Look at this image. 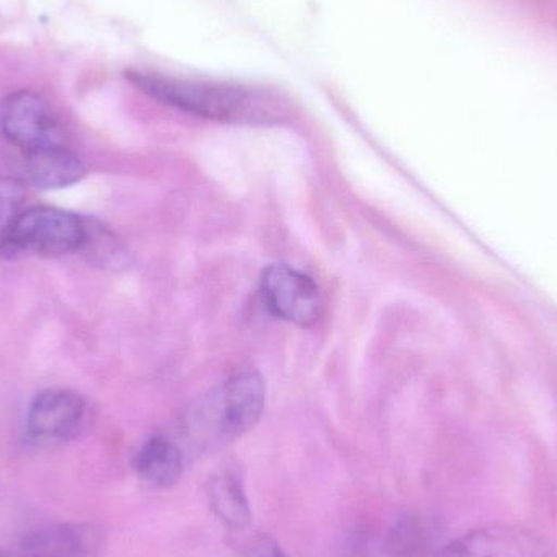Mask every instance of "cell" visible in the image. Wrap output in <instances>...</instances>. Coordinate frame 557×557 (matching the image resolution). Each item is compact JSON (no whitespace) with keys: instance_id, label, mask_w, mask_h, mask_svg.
<instances>
[{"instance_id":"5b68a950","label":"cell","mask_w":557,"mask_h":557,"mask_svg":"<svg viewBox=\"0 0 557 557\" xmlns=\"http://www.w3.org/2000/svg\"><path fill=\"white\" fill-rule=\"evenodd\" d=\"M261 290L270 310L297 326H311L320 314V290L313 278L285 264L264 271Z\"/></svg>"},{"instance_id":"4fadbf2b","label":"cell","mask_w":557,"mask_h":557,"mask_svg":"<svg viewBox=\"0 0 557 557\" xmlns=\"http://www.w3.org/2000/svg\"><path fill=\"white\" fill-rule=\"evenodd\" d=\"M25 198L26 186L23 180L0 176V232L5 231L20 214Z\"/></svg>"},{"instance_id":"277c9868","label":"cell","mask_w":557,"mask_h":557,"mask_svg":"<svg viewBox=\"0 0 557 557\" xmlns=\"http://www.w3.org/2000/svg\"><path fill=\"white\" fill-rule=\"evenodd\" d=\"M0 133L22 152L61 146L58 121L35 91H15L0 103Z\"/></svg>"},{"instance_id":"8fae6325","label":"cell","mask_w":557,"mask_h":557,"mask_svg":"<svg viewBox=\"0 0 557 557\" xmlns=\"http://www.w3.org/2000/svg\"><path fill=\"white\" fill-rule=\"evenodd\" d=\"M208 497L215 516L234 530L250 525L251 507L244 480L234 468L218 471L208 483Z\"/></svg>"},{"instance_id":"7a4b0ae2","label":"cell","mask_w":557,"mask_h":557,"mask_svg":"<svg viewBox=\"0 0 557 557\" xmlns=\"http://www.w3.org/2000/svg\"><path fill=\"white\" fill-rule=\"evenodd\" d=\"M267 405V386L255 370L237 373L201 405L189 422L199 444L234 441L255 428Z\"/></svg>"},{"instance_id":"52a82bcc","label":"cell","mask_w":557,"mask_h":557,"mask_svg":"<svg viewBox=\"0 0 557 557\" xmlns=\"http://www.w3.org/2000/svg\"><path fill=\"white\" fill-rule=\"evenodd\" d=\"M441 557H552L542 540L512 527H491L461 536Z\"/></svg>"},{"instance_id":"ba28073f","label":"cell","mask_w":557,"mask_h":557,"mask_svg":"<svg viewBox=\"0 0 557 557\" xmlns=\"http://www.w3.org/2000/svg\"><path fill=\"white\" fill-rule=\"evenodd\" d=\"M100 546L101 535L94 527L58 523L26 535L22 557H94Z\"/></svg>"},{"instance_id":"5bb4252c","label":"cell","mask_w":557,"mask_h":557,"mask_svg":"<svg viewBox=\"0 0 557 557\" xmlns=\"http://www.w3.org/2000/svg\"><path fill=\"white\" fill-rule=\"evenodd\" d=\"M245 557H288L271 536L260 535L248 545Z\"/></svg>"},{"instance_id":"6da1fadb","label":"cell","mask_w":557,"mask_h":557,"mask_svg":"<svg viewBox=\"0 0 557 557\" xmlns=\"http://www.w3.org/2000/svg\"><path fill=\"white\" fill-rule=\"evenodd\" d=\"M127 78L153 100L208 120L245 121L260 111L258 98L237 85L139 71Z\"/></svg>"},{"instance_id":"30bf717a","label":"cell","mask_w":557,"mask_h":557,"mask_svg":"<svg viewBox=\"0 0 557 557\" xmlns=\"http://www.w3.org/2000/svg\"><path fill=\"white\" fill-rule=\"evenodd\" d=\"M134 470L143 483L153 490L175 486L185 470L182 448L165 435H153L137 451Z\"/></svg>"},{"instance_id":"9a60e30c","label":"cell","mask_w":557,"mask_h":557,"mask_svg":"<svg viewBox=\"0 0 557 557\" xmlns=\"http://www.w3.org/2000/svg\"><path fill=\"white\" fill-rule=\"evenodd\" d=\"M0 557H16V556L15 555H10V553L2 552V549H0Z\"/></svg>"},{"instance_id":"3957f363","label":"cell","mask_w":557,"mask_h":557,"mask_svg":"<svg viewBox=\"0 0 557 557\" xmlns=\"http://www.w3.org/2000/svg\"><path fill=\"white\" fill-rule=\"evenodd\" d=\"M88 224L74 212L39 206L20 212L0 237L5 258L62 257L84 250Z\"/></svg>"},{"instance_id":"9c48e42d","label":"cell","mask_w":557,"mask_h":557,"mask_svg":"<svg viewBox=\"0 0 557 557\" xmlns=\"http://www.w3.org/2000/svg\"><path fill=\"white\" fill-rule=\"evenodd\" d=\"M23 178L38 189H62L85 176V166L71 150L62 146L23 152Z\"/></svg>"},{"instance_id":"7c38bea8","label":"cell","mask_w":557,"mask_h":557,"mask_svg":"<svg viewBox=\"0 0 557 557\" xmlns=\"http://www.w3.org/2000/svg\"><path fill=\"white\" fill-rule=\"evenodd\" d=\"M431 530L421 519L406 517L395 523L388 536L389 557H431L434 549Z\"/></svg>"},{"instance_id":"8992f818","label":"cell","mask_w":557,"mask_h":557,"mask_svg":"<svg viewBox=\"0 0 557 557\" xmlns=\"http://www.w3.org/2000/svg\"><path fill=\"white\" fill-rule=\"evenodd\" d=\"M87 405L71 389H45L33 398L26 416L29 434L42 442H64L84 425Z\"/></svg>"}]
</instances>
